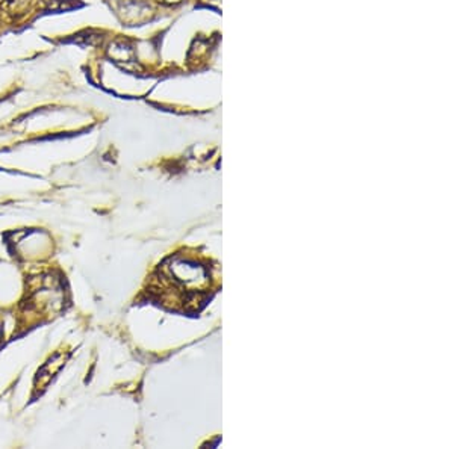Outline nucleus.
<instances>
[{
	"label": "nucleus",
	"instance_id": "obj_1",
	"mask_svg": "<svg viewBox=\"0 0 454 449\" xmlns=\"http://www.w3.org/2000/svg\"><path fill=\"white\" fill-rule=\"evenodd\" d=\"M0 336H2V333H0Z\"/></svg>",
	"mask_w": 454,
	"mask_h": 449
}]
</instances>
